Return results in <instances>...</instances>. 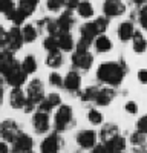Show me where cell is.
<instances>
[{
    "label": "cell",
    "mask_w": 147,
    "mask_h": 153,
    "mask_svg": "<svg viewBox=\"0 0 147 153\" xmlns=\"http://www.w3.org/2000/svg\"><path fill=\"white\" fill-rule=\"evenodd\" d=\"M132 3L137 6V8H143L147 5V0H132Z\"/></svg>",
    "instance_id": "obj_45"
},
{
    "label": "cell",
    "mask_w": 147,
    "mask_h": 153,
    "mask_svg": "<svg viewBox=\"0 0 147 153\" xmlns=\"http://www.w3.org/2000/svg\"><path fill=\"white\" fill-rule=\"evenodd\" d=\"M14 11H16L14 0H0V12H2V14L9 17Z\"/></svg>",
    "instance_id": "obj_31"
},
{
    "label": "cell",
    "mask_w": 147,
    "mask_h": 153,
    "mask_svg": "<svg viewBox=\"0 0 147 153\" xmlns=\"http://www.w3.org/2000/svg\"><path fill=\"white\" fill-rule=\"evenodd\" d=\"M66 91L71 92V94H77L81 87V76L77 71H71L68 72V75L65 76V84Z\"/></svg>",
    "instance_id": "obj_12"
},
{
    "label": "cell",
    "mask_w": 147,
    "mask_h": 153,
    "mask_svg": "<svg viewBox=\"0 0 147 153\" xmlns=\"http://www.w3.org/2000/svg\"><path fill=\"white\" fill-rule=\"evenodd\" d=\"M26 75L28 74L23 71L22 65L17 63V65L5 75V78H6V81L11 87H20V86L24 84V81H26Z\"/></svg>",
    "instance_id": "obj_6"
},
{
    "label": "cell",
    "mask_w": 147,
    "mask_h": 153,
    "mask_svg": "<svg viewBox=\"0 0 147 153\" xmlns=\"http://www.w3.org/2000/svg\"><path fill=\"white\" fill-rule=\"evenodd\" d=\"M132 48L135 51V54H144L147 49V40L143 35L141 31H135L133 37H132Z\"/></svg>",
    "instance_id": "obj_23"
},
{
    "label": "cell",
    "mask_w": 147,
    "mask_h": 153,
    "mask_svg": "<svg viewBox=\"0 0 147 153\" xmlns=\"http://www.w3.org/2000/svg\"><path fill=\"white\" fill-rule=\"evenodd\" d=\"M92 153H112V150H110L109 144L103 143V144H100V146H95Z\"/></svg>",
    "instance_id": "obj_39"
},
{
    "label": "cell",
    "mask_w": 147,
    "mask_h": 153,
    "mask_svg": "<svg viewBox=\"0 0 147 153\" xmlns=\"http://www.w3.org/2000/svg\"><path fill=\"white\" fill-rule=\"evenodd\" d=\"M57 22H58V26H60L61 32H71V28L74 26V23H75V19L72 16V11L66 9L63 14L60 16V19H57Z\"/></svg>",
    "instance_id": "obj_20"
},
{
    "label": "cell",
    "mask_w": 147,
    "mask_h": 153,
    "mask_svg": "<svg viewBox=\"0 0 147 153\" xmlns=\"http://www.w3.org/2000/svg\"><path fill=\"white\" fill-rule=\"evenodd\" d=\"M60 101H61V98H60L58 94H51V95H48L46 98H43V101L39 104V109H42L45 112H51L54 107L60 106Z\"/></svg>",
    "instance_id": "obj_24"
},
{
    "label": "cell",
    "mask_w": 147,
    "mask_h": 153,
    "mask_svg": "<svg viewBox=\"0 0 147 153\" xmlns=\"http://www.w3.org/2000/svg\"><path fill=\"white\" fill-rule=\"evenodd\" d=\"M22 68H23V71L26 74H34L37 71V68H39L35 57L34 55H26L23 58V61H22Z\"/></svg>",
    "instance_id": "obj_29"
},
{
    "label": "cell",
    "mask_w": 147,
    "mask_h": 153,
    "mask_svg": "<svg viewBox=\"0 0 147 153\" xmlns=\"http://www.w3.org/2000/svg\"><path fill=\"white\" fill-rule=\"evenodd\" d=\"M77 12L81 19H92L94 14H95V9H94V5L89 2V0H81L78 8H77Z\"/></svg>",
    "instance_id": "obj_26"
},
{
    "label": "cell",
    "mask_w": 147,
    "mask_h": 153,
    "mask_svg": "<svg viewBox=\"0 0 147 153\" xmlns=\"http://www.w3.org/2000/svg\"><path fill=\"white\" fill-rule=\"evenodd\" d=\"M137 129H138V132L147 135V115L138 120V123H137Z\"/></svg>",
    "instance_id": "obj_38"
},
{
    "label": "cell",
    "mask_w": 147,
    "mask_h": 153,
    "mask_svg": "<svg viewBox=\"0 0 147 153\" xmlns=\"http://www.w3.org/2000/svg\"><path fill=\"white\" fill-rule=\"evenodd\" d=\"M124 66L117 61H104L97 69V78L107 86H120L124 80Z\"/></svg>",
    "instance_id": "obj_1"
},
{
    "label": "cell",
    "mask_w": 147,
    "mask_h": 153,
    "mask_svg": "<svg viewBox=\"0 0 147 153\" xmlns=\"http://www.w3.org/2000/svg\"><path fill=\"white\" fill-rule=\"evenodd\" d=\"M57 42H58V49L60 51H72L74 46H75V42H74V37L71 32H60L57 35Z\"/></svg>",
    "instance_id": "obj_22"
},
{
    "label": "cell",
    "mask_w": 147,
    "mask_h": 153,
    "mask_svg": "<svg viewBox=\"0 0 147 153\" xmlns=\"http://www.w3.org/2000/svg\"><path fill=\"white\" fill-rule=\"evenodd\" d=\"M22 34H23L24 43H34L37 40V37H39V31H37V28L31 23L24 25V26L22 28Z\"/></svg>",
    "instance_id": "obj_27"
},
{
    "label": "cell",
    "mask_w": 147,
    "mask_h": 153,
    "mask_svg": "<svg viewBox=\"0 0 147 153\" xmlns=\"http://www.w3.org/2000/svg\"><path fill=\"white\" fill-rule=\"evenodd\" d=\"M32 138L29 135H24V133H20L14 143H12V152L14 153H29L32 150Z\"/></svg>",
    "instance_id": "obj_10"
},
{
    "label": "cell",
    "mask_w": 147,
    "mask_h": 153,
    "mask_svg": "<svg viewBox=\"0 0 147 153\" xmlns=\"http://www.w3.org/2000/svg\"><path fill=\"white\" fill-rule=\"evenodd\" d=\"M124 109H126L129 113H132V115L138 112V106H137V103H133V101H129V103L124 106Z\"/></svg>",
    "instance_id": "obj_42"
},
{
    "label": "cell",
    "mask_w": 147,
    "mask_h": 153,
    "mask_svg": "<svg viewBox=\"0 0 147 153\" xmlns=\"http://www.w3.org/2000/svg\"><path fill=\"white\" fill-rule=\"evenodd\" d=\"M60 149V138L57 133H51L40 146L42 153H58Z\"/></svg>",
    "instance_id": "obj_18"
},
{
    "label": "cell",
    "mask_w": 147,
    "mask_h": 153,
    "mask_svg": "<svg viewBox=\"0 0 147 153\" xmlns=\"http://www.w3.org/2000/svg\"><path fill=\"white\" fill-rule=\"evenodd\" d=\"M146 31H147V28H146Z\"/></svg>",
    "instance_id": "obj_49"
},
{
    "label": "cell",
    "mask_w": 147,
    "mask_h": 153,
    "mask_svg": "<svg viewBox=\"0 0 147 153\" xmlns=\"http://www.w3.org/2000/svg\"><path fill=\"white\" fill-rule=\"evenodd\" d=\"M0 106H2V98H0Z\"/></svg>",
    "instance_id": "obj_48"
},
{
    "label": "cell",
    "mask_w": 147,
    "mask_h": 153,
    "mask_svg": "<svg viewBox=\"0 0 147 153\" xmlns=\"http://www.w3.org/2000/svg\"><path fill=\"white\" fill-rule=\"evenodd\" d=\"M94 22H95V25H97L98 31H100V34H103V32L107 29V26H109V19H107L106 16H103V17H98V19H95Z\"/></svg>",
    "instance_id": "obj_36"
},
{
    "label": "cell",
    "mask_w": 147,
    "mask_h": 153,
    "mask_svg": "<svg viewBox=\"0 0 147 153\" xmlns=\"http://www.w3.org/2000/svg\"><path fill=\"white\" fill-rule=\"evenodd\" d=\"M72 121H74V117H72L71 106H66V104L58 106V110L55 112V118H54L55 129L57 130H66Z\"/></svg>",
    "instance_id": "obj_3"
},
{
    "label": "cell",
    "mask_w": 147,
    "mask_h": 153,
    "mask_svg": "<svg viewBox=\"0 0 147 153\" xmlns=\"http://www.w3.org/2000/svg\"><path fill=\"white\" fill-rule=\"evenodd\" d=\"M6 38H8V32L3 29L2 25H0V49L3 46H6Z\"/></svg>",
    "instance_id": "obj_40"
},
{
    "label": "cell",
    "mask_w": 147,
    "mask_h": 153,
    "mask_svg": "<svg viewBox=\"0 0 147 153\" xmlns=\"http://www.w3.org/2000/svg\"><path fill=\"white\" fill-rule=\"evenodd\" d=\"M43 48L48 51V52H51V51H55L58 49V42H57V37L54 35H48L45 40H43Z\"/></svg>",
    "instance_id": "obj_33"
},
{
    "label": "cell",
    "mask_w": 147,
    "mask_h": 153,
    "mask_svg": "<svg viewBox=\"0 0 147 153\" xmlns=\"http://www.w3.org/2000/svg\"><path fill=\"white\" fill-rule=\"evenodd\" d=\"M97 92H98V87H86L84 92L81 94V100L83 101H95V97H97Z\"/></svg>",
    "instance_id": "obj_34"
},
{
    "label": "cell",
    "mask_w": 147,
    "mask_h": 153,
    "mask_svg": "<svg viewBox=\"0 0 147 153\" xmlns=\"http://www.w3.org/2000/svg\"><path fill=\"white\" fill-rule=\"evenodd\" d=\"M29 153H32V152H29Z\"/></svg>",
    "instance_id": "obj_50"
},
{
    "label": "cell",
    "mask_w": 147,
    "mask_h": 153,
    "mask_svg": "<svg viewBox=\"0 0 147 153\" xmlns=\"http://www.w3.org/2000/svg\"><path fill=\"white\" fill-rule=\"evenodd\" d=\"M114 100V91L110 87H98V92L95 97V103L98 106H107Z\"/></svg>",
    "instance_id": "obj_21"
},
{
    "label": "cell",
    "mask_w": 147,
    "mask_h": 153,
    "mask_svg": "<svg viewBox=\"0 0 147 153\" xmlns=\"http://www.w3.org/2000/svg\"><path fill=\"white\" fill-rule=\"evenodd\" d=\"M143 135H144V133H141V132L133 133V135H132V141H133V144H143V143H144Z\"/></svg>",
    "instance_id": "obj_43"
},
{
    "label": "cell",
    "mask_w": 147,
    "mask_h": 153,
    "mask_svg": "<svg viewBox=\"0 0 147 153\" xmlns=\"http://www.w3.org/2000/svg\"><path fill=\"white\" fill-rule=\"evenodd\" d=\"M26 94H28V101H31V103L35 104V106H39L42 101H43V98H45V87H43L42 80L34 78L28 84Z\"/></svg>",
    "instance_id": "obj_4"
},
{
    "label": "cell",
    "mask_w": 147,
    "mask_h": 153,
    "mask_svg": "<svg viewBox=\"0 0 147 153\" xmlns=\"http://www.w3.org/2000/svg\"><path fill=\"white\" fill-rule=\"evenodd\" d=\"M106 144H109V147H110V150H112V153H120V152L124 150V147H126L124 138H121L120 135H117V136L112 139V141H109V143H106Z\"/></svg>",
    "instance_id": "obj_30"
},
{
    "label": "cell",
    "mask_w": 147,
    "mask_h": 153,
    "mask_svg": "<svg viewBox=\"0 0 147 153\" xmlns=\"http://www.w3.org/2000/svg\"><path fill=\"white\" fill-rule=\"evenodd\" d=\"M94 46H95V51L98 54H106V52H109V51L114 48L112 40H110L107 35H104V34H100L95 38V40H94Z\"/></svg>",
    "instance_id": "obj_19"
},
{
    "label": "cell",
    "mask_w": 147,
    "mask_h": 153,
    "mask_svg": "<svg viewBox=\"0 0 147 153\" xmlns=\"http://www.w3.org/2000/svg\"><path fill=\"white\" fill-rule=\"evenodd\" d=\"M39 2L40 0H20L16 11L19 12V14H22L24 19H28L34 14V11L37 9V6H39Z\"/></svg>",
    "instance_id": "obj_17"
},
{
    "label": "cell",
    "mask_w": 147,
    "mask_h": 153,
    "mask_svg": "<svg viewBox=\"0 0 147 153\" xmlns=\"http://www.w3.org/2000/svg\"><path fill=\"white\" fill-rule=\"evenodd\" d=\"M46 65L51 68V69H58L61 65H63V54H61V51H60V49H55V51H51V52H48Z\"/></svg>",
    "instance_id": "obj_25"
},
{
    "label": "cell",
    "mask_w": 147,
    "mask_h": 153,
    "mask_svg": "<svg viewBox=\"0 0 147 153\" xmlns=\"http://www.w3.org/2000/svg\"><path fill=\"white\" fill-rule=\"evenodd\" d=\"M88 120H89L92 124H101V123H103V115L100 113V110L91 109L89 113H88Z\"/></svg>",
    "instance_id": "obj_35"
},
{
    "label": "cell",
    "mask_w": 147,
    "mask_h": 153,
    "mask_svg": "<svg viewBox=\"0 0 147 153\" xmlns=\"http://www.w3.org/2000/svg\"><path fill=\"white\" fill-rule=\"evenodd\" d=\"M28 103V98L24 97L23 91L20 87H14L9 94V104L11 107L14 109H24V106H26Z\"/></svg>",
    "instance_id": "obj_15"
},
{
    "label": "cell",
    "mask_w": 147,
    "mask_h": 153,
    "mask_svg": "<svg viewBox=\"0 0 147 153\" xmlns=\"http://www.w3.org/2000/svg\"><path fill=\"white\" fill-rule=\"evenodd\" d=\"M0 153H8V146L5 143H0Z\"/></svg>",
    "instance_id": "obj_46"
},
{
    "label": "cell",
    "mask_w": 147,
    "mask_h": 153,
    "mask_svg": "<svg viewBox=\"0 0 147 153\" xmlns=\"http://www.w3.org/2000/svg\"><path fill=\"white\" fill-rule=\"evenodd\" d=\"M66 6V0H46V8L51 12H58Z\"/></svg>",
    "instance_id": "obj_32"
},
{
    "label": "cell",
    "mask_w": 147,
    "mask_h": 153,
    "mask_svg": "<svg viewBox=\"0 0 147 153\" xmlns=\"http://www.w3.org/2000/svg\"><path fill=\"white\" fill-rule=\"evenodd\" d=\"M77 143L83 149H92L97 143V133L94 130H81L77 135Z\"/></svg>",
    "instance_id": "obj_14"
},
{
    "label": "cell",
    "mask_w": 147,
    "mask_h": 153,
    "mask_svg": "<svg viewBox=\"0 0 147 153\" xmlns=\"http://www.w3.org/2000/svg\"><path fill=\"white\" fill-rule=\"evenodd\" d=\"M94 63V57L89 52V49H75L72 54V65L78 71H88L91 69Z\"/></svg>",
    "instance_id": "obj_2"
},
{
    "label": "cell",
    "mask_w": 147,
    "mask_h": 153,
    "mask_svg": "<svg viewBox=\"0 0 147 153\" xmlns=\"http://www.w3.org/2000/svg\"><path fill=\"white\" fill-rule=\"evenodd\" d=\"M0 135H2L3 139L9 143H14V139L20 135V130H19V126L16 121L12 120H6L0 124Z\"/></svg>",
    "instance_id": "obj_8"
},
{
    "label": "cell",
    "mask_w": 147,
    "mask_h": 153,
    "mask_svg": "<svg viewBox=\"0 0 147 153\" xmlns=\"http://www.w3.org/2000/svg\"><path fill=\"white\" fill-rule=\"evenodd\" d=\"M17 65V60L14 58L12 52L9 49H5V51H0V74L3 76Z\"/></svg>",
    "instance_id": "obj_11"
},
{
    "label": "cell",
    "mask_w": 147,
    "mask_h": 153,
    "mask_svg": "<svg viewBox=\"0 0 147 153\" xmlns=\"http://www.w3.org/2000/svg\"><path fill=\"white\" fill-rule=\"evenodd\" d=\"M118 38L122 42V43H127L132 40V37L135 34V26H133V23L130 20H126V22H121L120 23V26H118Z\"/></svg>",
    "instance_id": "obj_16"
},
{
    "label": "cell",
    "mask_w": 147,
    "mask_h": 153,
    "mask_svg": "<svg viewBox=\"0 0 147 153\" xmlns=\"http://www.w3.org/2000/svg\"><path fill=\"white\" fill-rule=\"evenodd\" d=\"M0 98H3V81H2V76H0Z\"/></svg>",
    "instance_id": "obj_47"
},
{
    "label": "cell",
    "mask_w": 147,
    "mask_h": 153,
    "mask_svg": "<svg viewBox=\"0 0 147 153\" xmlns=\"http://www.w3.org/2000/svg\"><path fill=\"white\" fill-rule=\"evenodd\" d=\"M80 2H81V0H66V9H69V11L77 9Z\"/></svg>",
    "instance_id": "obj_41"
},
{
    "label": "cell",
    "mask_w": 147,
    "mask_h": 153,
    "mask_svg": "<svg viewBox=\"0 0 147 153\" xmlns=\"http://www.w3.org/2000/svg\"><path fill=\"white\" fill-rule=\"evenodd\" d=\"M49 112H45L42 109H39L34 113L32 118V124H34V130L37 133H46L49 130Z\"/></svg>",
    "instance_id": "obj_9"
},
{
    "label": "cell",
    "mask_w": 147,
    "mask_h": 153,
    "mask_svg": "<svg viewBox=\"0 0 147 153\" xmlns=\"http://www.w3.org/2000/svg\"><path fill=\"white\" fill-rule=\"evenodd\" d=\"M100 35V31H98L95 22H88V23H83L80 26V38H83V40L86 42H92L95 40V38Z\"/></svg>",
    "instance_id": "obj_13"
},
{
    "label": "cell",
    "mask_w": 147,
    "mask_h": 153,
    "mask_svg": "<svg viewBox=\"0 0 147 153\" xmlns=\"http://www.w3.org/2000/svg\"><path fill=\"white\" fill-rule=\"evenodd\" d=\"M24 40H23V34L22 29L19 26H12L8 31V38H6V48L11 51V52H16L23 46Z\"/></svg>",
    "instance_id": "obj_7"
},
{
    "label": "cell",
    "mask_w": 147,
    "mask_h": 153,
    "mask_svg": "<svg viewBox=\"0 0 147 153\" xmlns=\"http://www.w3.org/2000/svg\"><path fill=\"white\" fill-rule=\"evenodd\" d=\"M118 135V129H117V126L115 124H107L103 127V130L100 133L101 139H103V143H109V141H112V139Z\"/></svg>",
    "instance_id": "obj_28"
},
{
    "label": "cell",
    "mask_w": 147,
    "mask_h": 153,
    "mask_svg": "<svg viewBox=\"0 0 147 153\" xmlns=\"http://www.w3.org/2000/svg\"><path fill=\"white\" fill-rule=\"evenodd\" d=\"M126 12V5L122 0H104L103 2V14L107 19L121 17Z\"/></svg>",
    "instance_id": "obj_5"
},
{
    "label": "cell",
    "mask_w": 147,
    "mask_h": 153,
    "mask_svg": "<svg viewBox=\"0 0 147 153\" xmlns=\"http://www.w3.org/2000/svg\"><path fill=\"white\" fill-rule=\"evenodd\" d=\"M49 83H51L52 86H55V87H61V86L65 84L63 78H61V75L57 74V72H52L51 75H49Z\"/></svg>",
    "instance_id": "obj_37"
},
{
    "label": "cell",
    "mask_w": 147,
    "mask_h": 153,
    "mask_svg": "<svg viewBox=\"0 0 147 153\" xmlns=\"http://www.w3.org/2000/svg\"><path fill=\"white\" fill-rule=\"evenodd\" d=\"M138 80H140V83L147 84V69H141L138 72Z\"/></svg>",
    "instance_id": "obj_44"
}]
</instances>
